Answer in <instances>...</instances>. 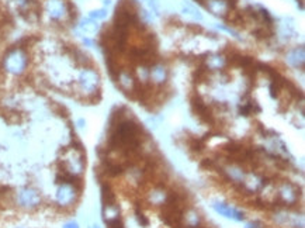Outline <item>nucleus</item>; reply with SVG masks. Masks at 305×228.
I'll return each instance as SVG.
<instances>
[{
    "instance_id": "obj_1",
    "label": "nucleus",
    "mask_w": 305,
    "mask_h": 228,
    "mask_svg": "<svg viewBox=\"0 0 305 228\" xmlns=\"http://www.w3.org/2000/svg\"><path fill=\"white\" fill-rule=\"evenodd\" d=\"M27 62H28V58H27L23 49L14 48L6 55L4 61H3V65H4V69L7 72H10L13 75H20L27 68Z\"/></svg>"
},
{
    "instance_id": "obj_2",
    "label": "nucleus",
    "mask_w": 305,
    "mask_h": 228,
    "mask_svg": "<svg viewBox=\"0 0 305 228\" xmlns=\"http://www.w3.org/2000/svg\"><path fill=\"white\" fill-rule=\"evenodd\" d=\"M79 85L80 88H82V91H86V93H90L91 91H94L96 86H97V76H96V73L93 70H90V69H85L80 73Z\"/></svg>"
},
{
    "instance_id": "obj_3",
    "label": "nucleus",
    "mask_w": 305,
    "mask_h": 228,
    "mask_svg": "<svg viewBox=\"0 0 305 228\" xmlns=\"http://www.w3.org/2000/svg\"><path fill=\"white\" fill-rule=\"evenodd\" d=\"M48 12L54 20H61L66 13V6L61 0H51L48 3Z\"/></svg>"
},
{
    "instance_id": "obj_4",
    "label": "nucleus",
    "mask_w": 305,
    "mask_h": 228,
    "mask_svg": "<svg viewBox=\"0 0 305 228\" xmlns=\"http://www.w3.org/2000/svg\"><path fill=\"white\" fill-rule=\"evenodd\" d=\"M107 227L109 228H124V224H123V221H121L118 217H114V218H110V220H107Z\"/></svg>"
}]
</instances>
